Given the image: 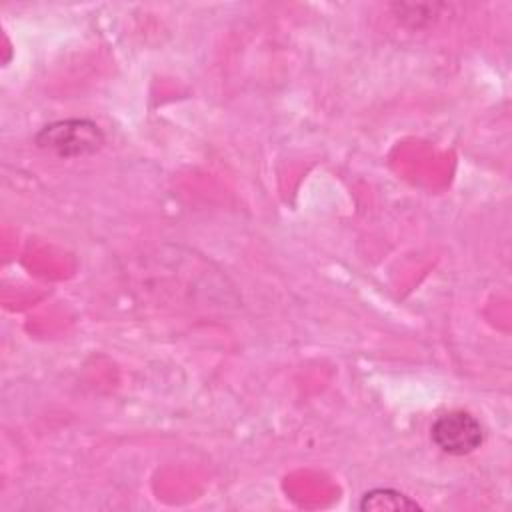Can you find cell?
I'll return each instance as SVG.
<instances>
[{
    "label": "cell",
    "instance_id": "obj_1",
    "mask_svg": "<svg viewBox=\"0 0 512 512\" xmlns=\"http://www.w3.org/2000/svg\"><path fill=\"white\" fill-rule=\"evenodd\" d=\"M102 142V130L94 122L80 118L48 124L36 134V144L58 156L92 154L102 146Z\"/></svg>",
    "mask_w": 512,
    "mask_h": 512
},
{
    "label": "cell",
    "instance_id": "obj_2",
    "mask_svg": "<svg viewBox=\"0 0 512 512\" xmlns=\"http://www.w3.org/2000/svg\"><path fill=\"white\" fill-rule=\"evenodd\" d=\"M430 436L442 452L452 456L470 454L484 442L482 424L464 410H454L438 416L430 428Z\"/></svg>",
    "mask_w": 512,
    "mask_h": 512
},
{
    "label": "cell",
    "instance_id": "obj_3",
    "mask_svg": "<svg viewBox=\"0 0 512 512\" xmlns=\"http://www.w3.org/2000/svg\"><path fill=\"white\" fill-rule=\"evenodd\" d=\"M358 508L362 512H382V510L402 512V510H418L420 504L398 490L374 488L362 496Z\"/></svg>",
    "mask_w": 512,
    "mask_h": 512
}]
</instances>
